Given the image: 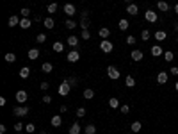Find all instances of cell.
I'll return each mask as SVG.
<instances>
[{
  "label": "cell",
  "mask_w": 178,
  "mask_h": 134,
  "mask_svg": "<svg viewBox=\"0 0 178 134\" xmlns=\"http://www.w3.org/2000/svg\"><path fill=\"white\" fill-rule=\"evenodd\" d=\"M100 50H102L103 54H111V52L114 50L112 41H109V39H102V43H100Z\"/></svg>",
  "instance_id": "1"
},
{
  "label": "cell",
  "mask_w": 178,
  "mask_h": 134,
  "mask_svg": "<svg viewBox=\"0 0 178 134\" xmlns=\"http://www.w3.org/2000/svg\"><path fill=\"white\" fill-rule=\"evenodd\" d=\"M70 91H71V86H70V82H68V81H64V82L59 84L57 93L61 95V97H68V93H70Z\"/></svg>",
  "instance_id": "2"
},
{
  "label": "cell",
  "mask_w": 178,
  "mask_h": 134,
  "mask_svg": "<svg viewBox=\"0 0 178 134\" xmlns=\"http://www.w3.org/2000/svg\"><path fill=\"white\" fill-rule=\"evenodd\" d=\"M91 22H89V11H82V16H80V27L82 31H87Z\"/></svg>",
  "instance_id": "3"
},
{
  "label": "cell",
  "mask_w": 178,
  "mask_h": 134,
  "mask_svg": "<svg viewBox=\"0 0 178 134\" xmlns=\"http://www.w3.org/2000/svg\"><path fill=\"white\" fill-rule=\"evenodd\" d=\"M29 111H31V109H29L27 106H18V107H14V109H13L14 116H18V118H23V116H27V114H29Z\"/></svg>",
  "instance_id": "4"
},
{
  "label": "cell",
  "mask_w": 178,
  "mask_h": 134,
  "mask_svg": "<svg viewBox=\"0 0 178 134\" xmlns=\"http://www.w3.org/2000/svg\"><path fill=\"white\" fill-rule=\"evenodd\" d=\"M107 75H109V79L118 81V79L121 77V73H120V70H118L116 66H109V68H107Z\"/></svg>",
  "instance_id": "5"
},
{
  "label": "cell",
  "mask_w": 178,
  "mask_h": 134,
  "mask_svg": "<svg viewBox=\"0 0 178 134\" xmlns=\"http://www.w3.org/2000/svg\"><path fill=\"white\" fill-rule=\"evenodd\" d=\"M144 18H146V22H150V23H155V22L159 20V16H157V13H155L153 9H148V11L144 13Z\"/></svg>",
  "instance_id": "6"
},
{
  "label": "cell",
  "mask_w": 178,
  "mask_h": 134,
  "mask_svg": "<svg viewBox=\"0 0 178 134\" xmlns=\"http://www.w3.org/2000/svg\"><path fill=\"white\" fill-rule=\"evenodd\" d=\"M80 59V52L79 50H71V52H68V63H77Z\"/></svg>",
  "instance_id": "7"
},
{
  "label": "cell",
  "mask_w": 178,
  "mask_h": 134,
  "mask_svg": "<svg viewBox=\"0 0 178 134\" xmlns=\"http://www.w3.org/2000/svg\"><path fill=\"white\" fill-rule=\"evenodd\" d=\"M27 98H29V95H27L25 89H20V91H16V100H18V104H25Z\"/></svg>",
  "instance_id": "8"
},
{
  "label": "cell",
  "mask_w": 178,
  "mask_h": 134,
  "mask_svg": "<svg viewBox=\"0 0 178 134\" xmlns=\"http://www.w3.org/2000/svg\"><path fill=\"white\" fill-rule=\"evenodd\" d=\"M20 16H16V14H13V16H9V20H7V25L9 27H16V25H20Z\"/></svg>",
  "instance_id": "9"
},
{
  "label": "cell",
  "mask_w": 178,
  "mask_h": 134,
  "mask_svg": "<svg viewBox=\"0 0 178 134\" xmlns=\"http://www.w3.org/2000/svg\"><path fill=\"white\" fill-rule=\"evenodd\" d=\"M50 123H52V127H61V123H63L61 114H54V116H52V120H50Z\"/></svg>",
  "instance_id": "10"
},
{
  "label": "cell",
  "mask_w": 178,
  "mask_h": 134,
  "mask_svg": "<svg viewBox=\"0 0 178 134\" xmlns=\"http://www.w3.org/2000/svg\"><path fill=\"white\" fill-rule=\"evenodd\" d=\"M152 55H153V57L164 55V50H162V47H160V45H153V47H152Z\"/></svg>",
  "instance_id": "11"
},
{
  "label": "cell",
  "mask_w": 178,
  "mask_h": 134,
  "mask_svg": "<svg viewBox=\"0 0 178 134\" xmlns=\"http://www.w3.org/2000/svg\"><path fill=\"white\" fill-rule=\"evenodd\" d=\"M168 82V72H160L159 75H157V84H166Z\"/></svg>",
  "instance_id": "12"
},
{
  "label": "cell",
  "mask_w": 178,
  "mask_h": 134,
  "mask_svg": "<svg viewBox=\"0 0 178 134\" xmlns=\"http://www.w3.org/2000/svg\"><path fill=\"white\" fill-rule=\"evenodd\" d=\"M130 57H132V61H141V59L144 57V54L141 52V50H132V54H130Z\"/></svg>",
  "instance_id": "13"
},
{
  "label": "cell",
  "mask_w": 178,
  "mask_h": 134,
  "mask_svg": "<svg viewBox=\"0 0 178 134\" xmlns=\"http://www.w3.org/2000/svg\"><path fill=\"white\" fill-rule=\"evenodd\" d=\"M127 13L130 14V16H136V14L139 13V7H137L136 4H128V6H127Z\"/></svg>",
  "instance_id": "14"
},
{
  "label": "cell",
  "mask_w": 178,
  "mask_h": 134,
  "mask_svg": "<svg viewBox=\"0 0 178 134\" xmlns=\"http://www.w3.org/2000/svg\"><path fill=\"white\" fill-rule=\"evenodd\" d=\"M64 13L68 14V16H73V14L77 13L75 11V6H73V4H64Z\"/></svg>",
  "instance_id": "15"
},
{
  "label": "cell",
  "mask_w": 178,
  "mask_h": 134,
  "mask_svg": "<svg viewBox=\"0 0 178 134\" xmlns=\"http://www.w3.org/2000/svg\"><path fill=\"white\" fill-rule=\"evenodd\" d=\"M20 27L22 29H31L32 27V20L31 18H22L20 20Z\"/></svg>",
  "instance_id": "16"
},
{
  "label": "cell",
  "mask_w": 178,
  "mask_h": 134,
  "mask_svg": "<svg viewBox=\"0 0 178 134\" xmlns=\"http://www.w3.org/2000/svg\"><path fill=\"white\" fill-rule=\"evenodd\" d=\"M157 7H159L160 11H166V13H168V11H171V6H169L168 2H164V0H159V4H157Z\"/></svg>",
  "instance_id": "17"
},
{
  "label": "cell",
  "mask_w": 178,
  "mask_h": 134,
  "mask_svg": "<svg viewBox=\"0 0 178 134\" xmlns=\"http://www.w3.org/2000/svg\"><path fill=\"white\" fill-rule=\"evenodd\" d=\"M43 25L48 29V31H52V29L55 27V22H54V18H44L43 20Z\"/></svg>",
  "instance_id": "18"
},
{
  "label": "cell",
  "mask_w": 178,
  "mask_h": 134,
  "mask_svg": "<svg viewBox=\"0 0 178 134\" xmlns=\"http://www.w3.org/2000/svg\"><path fill=\"white\" fill-rule=\"evenodd\" d=\"M27 55H29V59H32V61H36V59L39 57V50H38V48H31Z\"/></svg>",
  "instance_id": "19"
},
{
  "label": "cell",
  "mask_w": 178,
  "mask_h": 134,
  "mask_svg": "<svg viewBox=\"0 0 178 134\" xmlns=\"http://www.w3.org/2000/svg\"><path fill=\"white\" fill-rule=\"evenodd\" d=\"M98 34H100V38H103V39H107V38L111 36V31H109L107 27H102L100 31H98Z\"/></svg>",
  "instance_id": "20"
},
{
  "label": "cell",
  "mask_w": 178,
  "mask_h": 134,
  "mask_svg": "<svg viewBox=\"0 0 178 134\" xmlns=\"http://www.w3.org/2000/svg\"><path fill=\"white\" fill-rule=\"evenodd\" d=\"M153 38H155V39H157V41H164V39H166V38H168V34H166V32H164V31H157V32H155V34H153Z\"/></svg>",
  "instance_id": "21"
},
{
  "label": "cell",
  "mask_w": 178,
  "mask_h": 134,
  "mask_svg": "<svg viewBox=\"0 0 178 134\" xmlns=\"http://www.w3.org/2000/svg\"><path fill=\"white\" fill-rule=\"evenodd\" d=\"M29 75H31V68H29V66H23V68L20 70V77H22V79H29Z\"/></svg>",
  "instance_id": "22"
},
{
  "label": "cell",
  "mask_w": 178,
  "mask_h": 134,
  "mask_svg": "<svg viewBox=\"0 0 178 134\" xmlns=\"http://www.w3.org/2000/svg\"><path fill=\"white\" fill-rule=\"evenodd\" d=\"M143 129V125H141V122H134V123H130V130L136 134V132H139Z\"/></svg>",
  "instance_id": "23"
},
{
  "label": "cell",
  "mask_w": 178,
  "mask_h": 134,
  "mask_svg": "<svg viewBox=\"0 0 178 134\" xmlns=\"http://www.w3.org/2000/svg\"><path fill=\"white\" fill-rule=\"evenodd\" d=\"M109 106H111L112 109H120V100H118L116 97H111V100H109Z\"/></svg>",
  "instance_id": "24"
},
{
  "label": "cell",
  "mask_w": 178,
  "mask_h": 134,
  "mask_svg": "<svg viewBox=\"0 0 178 134\" xmlns=\"http://www.w3.org/2000/svg\"><path fill=\"white\" fill-rule=\"evenodd\" d=\"M93 97H95V91H93L91 88H87V89H84V98H86V100H91Z\"/></svg>",
  "instance_id": "25"
},
{
  "label": "cell",
  "mask_w": 178,
  "mask_h": 134,
  "mask_svg": "<svg viewBox=\"0 0 178 134\" xmlns=\"http://www.w3.org/2000/svg\"><path fill=\"white\" fill-rule=\"evenodd\" d=\"M118 27H120V31H127V29L130 27V23H128V20H120V23H118Z\"/></svg>",
  "instance_id": "26"
},
{
  "label": "cell",
  "mask_w": 178,
  "mask_h": 134,
  "mask_svg": "<svg viewBox=\"0 0 178 134\" xmlns=\"http://www.w3.org/2000/svg\"><path fill=\"white\" fill-rule=\"evenodd\" d=\"M70 134H80V125L75 122V123H71V127H70Z\"/></svg>",
  "instance_id": "27"
},
{
  "label": "cell",
  "mask_w": 178,
  "mask_h": 134,
  "mask_svg": "<svg viewBox=\"0 0 178 134\" xmlns=\"http://www.w3.org/2000/svg\"><path fill=\"white\" fill-rule=\"evenodd\" d=\"M150 38H152V32L148 31V29H144V31L141 32V41H148Z\"/></svg>",
  "instance_id": "28"
},
{
  "label": "cell",
  "mask_w": 178,
  "mask_h": 134,
  "mask_svg": "<svg viewBox=\"0 0 178 134\" xmlns=\"http://www.w3.org/2000/svg\"><path fill=\"white\" fill-rule=\"evenodd\" d=\"M54 50H55V52H63V50H64V43H63V41H55V43H54Z\"/></svg>",
  "instance_id": "29"
},
{
  "label": "cell",
  "mask_w": 178,
  "mask_h": 134,
  "mask_svg": "<svg viewBox=\"0 0 178 134\" xmlns=\"http://www.w3.org/2000/svg\"><path fill=\"white\" fill-rule=\"evenodd\" d=\"M41 70H43L44 73H52V70H54V66H52V63H43V66H41Z\"/></svg>",
  "instance_id": "30"
},
{
  "label": "cell",
  "mask_w": 178,
  "mask_h": 134,
  "mask_svg": "<svg viewBox=\"0 0 178 134\" xmlns=\"http://www.w3.org/2000/svg\"><path fill=\"white\" fill-rule=\"evenodd\" d=\"M86 134H96V125H93V123H89V125H86Z\"/></svg>",
  "instance_id": "31"
},
{
  "label": "cell",
  "mask_w": 178,
  "mask_h": 134,
  "mask_svg": "<svg viewBox=\"0 0 178 134\" xmlns=\"http://www.w3.org/2000/svg\"><path fill=\"white\" fill-rule=\"evenodd\" d=\"M68 45H70V47H77V45H79V38L77 36H70L68 38Z\"/></svg>",
  "instance_id": "32"
},
{
  "label": "cell",
  "mask_w": 178,
  "mask_h": 134,
  "mask_svg": "<svg viewBox=\"0 0 178 134\" xmlns=\"http://www.w3.org/2000/svg\"><path fill=\"white\" fill-rule=\"evenodd\" d=\"M164 59H166V63H171L173 59H175V54H173L171 50H166V52H164Z\"/></svg>",
  "instance_id": "33"
},
{
  "label": "cell",
  "mask_w": 178,
  "mask_h": 134,
  "mask_svg": "<svg viewBox=\"0 0 178 134\" xmlns=\"http://www.w3.org/2000/svg\"><path fill=\"white\" fill-rule=\"evenodd\" d=\"M125 84H127L128 88H134V86H136V79H134L132 75H127V79H125Z\"/></svg>",
  "instance_id": "34"
},
{
  "label": "cell",
  "mask_w": 178,
  "mask_h": 134,
  "mask_svg": "<svg viewBox=\"0 0 178 134\" xmlns=\"http://www.w3.org/2000/svg\"><path fill=\"white\" fill-rule=\"evenodd\" d=\"M34 130H36V125L34 123H27L25 125V132L27 134H34Z\"/></svg>",
  "instance_id": "35"
},
{
  "label": "cell",
  "mask_w": 178,
  "mask_h": 134,
  "mask_svg": "<svg viewBox=\"0 0 178 134\" xmlns=\"http://www.w3.org/2000/svg\"><path fill=\"white\" fill-rule=\"evenodd\" d=\"M4 59H6L7 63H14V61H16V55L9 52V54H6V55H4Z\"/></svg>",
  "instance_id": "36"
},
{
  "label": "cell",
  "mask_w": 178,
  "mask_h": 134,
  "mask_svg": "<svg viewBox=\"0 0 178 134\" xmlns=\"http://www.w3.org/2000/svg\"><path fill=\"white\" fill-rule=\"evenodd\" d=\"M66 81L70 82L71 88H77V86H79V79H77V77H70V79H66Z\"/></svg>",
  "instance_id": "37"
},
{
  "label": "cell",
  "mask_w": 178,
  "mask_h": 134,
  "mask_svg": "<svg viewBox=\"0 0 178 134\" xmlns=\"http://www.w3.org/2000/svg\"><path fill=\"white\" fill-rule=\"evenodd\" d=\"M57 11V4L55 2H52V4H48V7H47V13H50V14H54Z\"/></svg>",
  "instance_id": "38"
},
{
  "label": "cell",
  "mask_w": 178,
  "mask_h": 134,
  "mask_svg": "<svg viewBox=\"0 0 178 134\" xmlns=\"http://www.w3.org/2000/svg\"><path fill=\"white\" fill-rule=\"evenodd\" d=\"M20 14H22V18H29V14H31V9H29V7H23V9H20Z\"/></svg>",
  "instance_id": "39"
},
{
  "label": "cell",
  "mask_w": 178,
  "mask_h": 134,
  "mask_svg": "<svg viewBox=\"0 0 178 134\" xmlns=\"http://www.w3.org/2000/svg\"><path fill=\"white\" fill-rule=\"evenodd\" d=\"M120 111H121L123 114H128V113H130V106H128V104H123V106H120Z\"/></svg>",
  "instance_id": "40"
},
{
  "label": "cell",
  "mask_w": 178,
  "mask_h": 134,
  "mask_svg": "<svg viewBox=\"0 0 178 134\" xmlns=\"http://www.w3.org/2000/svg\"><path fill=\"white\" fill-rule=\"evenodd\" d=\"M64 25H66V29H70V31H71V29H75V27H77V23L73 22V20H66V23H64Z\"/></svg>",
  "instance_id": "41"
},
{
  "label": "cell",
  "mask_w": 178,
  "mask_h": 134,
  "mask_svg": "<svg viewBox=\"0 0 178 134\" xmlns=\"http://www.w3.org/2000/svg\"><path fill=\"white\" fill-rule=\"evenodd\" d=\"M25 129V125L22 123V122H16V123H14V130H16V132H22Z\"/></svg>",
  "instance_id": "42"
},
{
  "label": "cell",
  "mask_w": 178,
  "mask_h": 134,
  "mask_svg": "<svg viewBox=\"0 0 178 134\" xmlns=\"http://www.w3.org/2000/svg\"><path fill=\"white\" fill-rule=\"evenodd\" d=\"M86 116V107H79L77 109V118H84Z\"/></svg>",
  "instance_id": "43"
},
{
  "label": "cell",
  "mask_w": 178,
  "mask_h": 134,
  "mask_svg": "<svg viewBox=\"0 0 178 134\" xmlns=\"http://www.w3.org/2000/svg\"><path fill=\"white\" fill-rule=\"evenodd\" d=\"M127 43H128V45H136V43H137V38H136V36H132V34H130V36L127 38Z\"/></svg>",
  "instance_id": "44"
},
{
  "label": "cell",
  "mask_w": 178,
  "mask_h": 134,
  "mask_svg": "<svg viewBox=\"0 0 178 134\" xmlns=\"http://www.w3.org/2000/svg\"><path fill=\"white\" fill-rule=\"evenodd\" d=\"M36 41H38V43H44V41H47V34H38Z\"/></svg>",
  "instance_id": "45"
},
{
  "label": "cell",
  "mask_w": 178,
  "mask_h": 134,
  "mask_svg": "<svg viewBox=\"0 0 178 134\" xmlns=\"http://www.w3.org/2000/svg\"><path fill=\"white\" fill-rule=\"evenodd\" d=\"M39 88H41V89H43V91H47V89H48V88H50V84H48V82H47V81H43V82H41V84H39Z\"/></svg>",
  "instance_id": "46"
},
{
  "label": "cell",
  "mask_w": 178,
  "mask_h": 134,
  "mask_svg": "<svg viewBox=\"0 0 178 134\" xmlns=\"http://www.w3.org/2000/svg\"><path fill=\"white\" fill-rule=\"evenodd\" d=\"M89 38H91L89 31H82V39H89Z\"/></svg>",
  "instance_id": "47"
},
{
  "label": "cell",
  "mask_w": 178,
  "mask_h": 134,
  "mask_svg": "<svg viewBox=\"0 0 178 134\" xmlns=\"http://www.w3.org/2000/svg\"><path fill=\"white\" fill-rule=\"evenodd\" d=\"M43 102H44V104H50V102H52V97H50V95H44V97H43Z\"/></svg>",
  "instance_id": "48"
},
{
  "label": "cell",
  "mask_w": 178,
  "mask_h": 134,
  "mask_svg": "<svg viewBox=\"0 0 178 134\" xmlns=\"http://www.w3.org/2000/svg\"><path fill=\"white\" fill-rule=\"evenodd\" d=\"M171 75H178V66H171Z\"/></svg>",
  "instance_id": "49"
},
{
  "label": "cell",
  "mask_w": 178,
  "mask_h": 134,
  "mask_svg": "<svg viewBox=\"0 0 178 134\" xmlns=\"http://www.w3.org/2000/svg\"><path fill=\"white\" fill-rule=\"evenodd\" d=\"M59 113H68V107L66 106H61V107H59Z\"/></svg>",
  "instance_id": "50"
},
{
  "label": "cell",
  "mask_w": 178,
  "mask_h": 134,
  "mask_svg": "<svg viewBox=\"0 0 178 134\" xmlns=\"http://www.w3.org/2000/svg\"><path fill=\"white\" fill-rule=\"evenodd\" d=\"M173 31L178 34V22H175V23H173Z\"/></svg>",
  "instance_id": "51"
},
{
  "label": "cell",
  "mask_w": 178,
  "mask_h": 134,
  "mask_svg": "<svg viewBox=\"0 0 178 134\" xmlns=\"http://www.w3.org/2000/svg\"><path fill=\"white\" fill-rule=\"evenodd\" d=\"M0 106H2V107L6 106V98H4V97H0Z\"/></svg>",
  "instance_id": "52"
},
{
  "label": "cell",
  "mask_w": 178,
  "mask_h": 134,
  "mask_svg": "<svg viewBox=\"0 0 178 134\" xmlns=\"http://www.w3.org/2000/svg\"><path fill=\"white\" fill-rule=\"evenodd\" d=\"M0 134H6V125H0Z\"/></svg>",
  "instance_id": "53"
},
{
  "label": "cell",
  "mask_w": 178,
  "mask_h": 134,
  "mask_svg": "<svg viewBox=\"0 0 178 134\" xmlns=\"http://www.w3.org/2000/svg\"><path fill=\"white\" fill-rule=\"evenodd\" d=\"M173 11H175V14H178V4H176V6L173 7Z\"/></svg>",
  "instance_id": "54"
},
{
  "label": "cell",
  "mask_w": 178,
  "mask_h": 134,
  "mask_svg": "<svg viewBox=\"0 0 178 134\" xmlns=\"http://www.w3.org/2000/svg\"><path fill=\"white\" fill-rule=\"evenodd\" d=\"M125 4L128 6V4H134V0H125Z\"/></svg>",
  "instance_id": "55"
},
{
  "label": "cell",
  "mask_w": 178,
  "mask_h": 134,
  "mask_svg": "<svg viewBox=\"0 0 178 134\" xmlns=\"http://www.w3.org/2000/svg\"><path fill=\"white\" fill-rule=\"evenodd\" d=\"M175 89H176V91H178V82H176V84H175Z\"/></svg>",
  "instance_id": "56"
},
{
  "label": "cell",
  "mask_w": 178,
  "mask_h": 134,
  "mask_svg": "<svg viewBox=\"0 0 178 134\" xmlns=\"http://www.w3.org/2000/svg\"><path fill=\"white\" fill-rule=\"evenodd\" d=\"M39 134H47V132H44V130H41V132H39Z\"/></svg>",
  "instance_id": "57"
},
{
  "label": "cell",
  "mask_w": 178,
  "mask_h": 134,
  "mask_svg": "<svg viewBox=\"0 0 178 134\" xmlns=\"http://www.w3.org/2000/svg\"><path fill=\"white\" fill-rule=\"evenodd\" d=\"M14 134H22V132H14Z\"/></svg>",
  "instance_id": "58"
},
{
  "label": "cell",
  "mask_w": 178,
  "mask_h": 134,
  "mask_svg": "<svg viewBox=\"0 0 178 134\" xmlns=\"http://www.w3.org/2000/svg\"><path fill=\"white\" fill-rule=\"evenodd\" d=\"M176 43H178V36H176Z\"/></svg>",
  "instance_id": "59"
}]
</instances>
